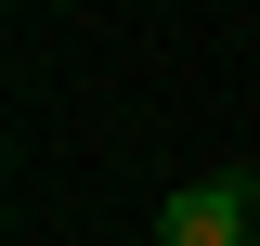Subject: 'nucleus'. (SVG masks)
Listing matches in <instances>:
<instances>
[{
    "instance_id": "f257e3e1",
    "label": "nucleus",
    "mask_w": 260,
    "mask_h": 246,
    "mask_svg": "<svg viewBox=\"0 0 260 246\" xmlns=\"http://www.w3.org/2000/svg\"><path fill=\"white\" fill-rule=\"evenodd\" d=\"M156 246H247V182H182L156 208Z\"/></svg>"
}]
</instances>
